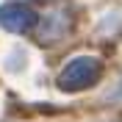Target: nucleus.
<instances>
[{"mask_svg": "<svg viewBox=\"0 0 122 122\" xmlns=\"http://www.w3.org/2000/svg\"><path fill=\"white\" fill-rule=\"evenodd\" d=\"M100 75H103V64L92 56H81V58H72L61 69L58 86L64 92H81L86 86H94L100 81Z\"/></svg>", "mask_w": 122, "mask_h": 122, "instance_id": "obj_1", "label": "nucleus"}, {"mask_svg": "<svg viewBox=\"0 0 122 122\" xmlns=\"http://www.w3.org/2000/svg\"><path fill=\"white\" fill-rule=\"evenodd\" d=\"M33 22H36V14L22 3H6L0 8V25L11 33H22V30L33 28Z\"/></svg>", "mask_w": 122, "mask_h": 122, "instance_id": "obj_2", "label": "nucleus"}]
</instances>
